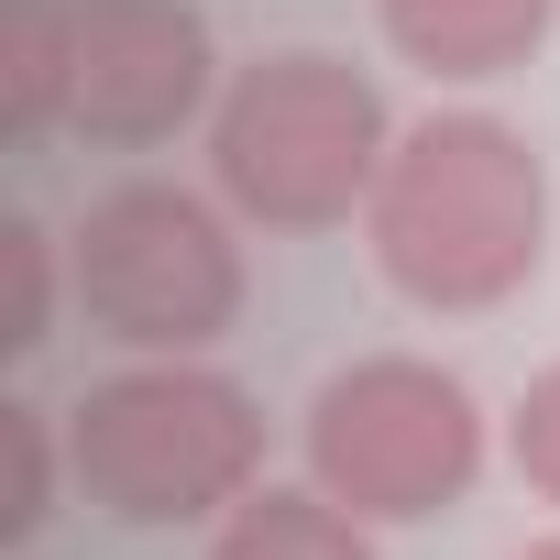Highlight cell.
<instances>
[{
	"label": "cell",
	"instance_id": "cell-1",
	"mask_svg": "<svg viewBox=\"0 0 560 560\" xmlns=\"http://www.w3.org/2000/svg\"><path fill=\"white\" fill-rule=\"evenodd\" d=\"M363 242H374V275L429 319L505 308L549 264V165L494 110H429L396 132L363 198Z\"/></svg>",
	"mask_w": 560,
	"mask_h": 560
},
{
	"label": "cell",
	"instance_id": "cell-2",
	"mask_svg": "<svg viewBox=\"0 0 560 560\" xmlns=\"http://www.w3.org/2000/svg\"><path fill=\"white\" fill-rule=\"evenodd\" d=\"M396 154V121H385V89L352 67V56H319V45H287V56H253L242 78H220V110H209V187L264 220V231H330L374 198Z\"/></svg>",
	"mask_w": 560,
	"mask_h": 560
},
{
	"label": "cell",
	"instance_id": "cell-3",
	"mask_svg": "<svg viewBox=\"0 0 560 560\" xmlns=\"http://www.w3.org/2000/svg\"><path fill=\"white\" fill-rule=\"evenodd\" d=\"M67 472L121 527H198L231 516L264 472V407L209 374L198 352H143L132 374L89 385L67 418Z\"/></svg>",
	"mask_w": 560,
	"mask_h": 560
},
{
	"label": "cell",
	"instance_id": "cell-4",
	"mask_svg": "<svg viewBox=\"0 0 560 560\" xmlns=\"http://www.w3.org/2000/svg\"><path fill=\"white\" fill-rule=\"evenodd\" d=\"M298 451H308V483L330 505H352L363 527H418L483 483V407L429 352H363V363L319 374Z\"/></svg>",
	"mask_w": 560,
	"mask_h": 560
},
{
	"label": "cell",
	"instance_id": "cell-5",
	"mask_svg": "<svg viewBox=\"0 0 560 560\" xmlns=\"http://www.w3.org/2000/svg\"><path fill=\"white\" fill-rule=\"evenodd\" d=\"M67 287H78L89 330H110L121 352H209L242 319V242L198 187L132 176V187L89 198V220L67 242Z\"/></svg>",
	"mask_w": 560,
	"mask_h": 560
},
{
	"label": "cell",
	"instance_id": "cell-6",
	"mask_svg": "<svg viewBox=\"0 0 560 560\" xmlns=\"http://www.w3.org/2000/svg\"><path fill=\"white\" fill-rule=\"evenodd\" d=\"M67 121L89 143H176L220 110V45L198 0H67Z\"/></svg>",
	"mask_w": 560,
	"mask_h": 560
},
{
	"label": "cell",
	"instance_id": "cell-7",
	"mask_svg": "<svg viewBox=\"0 0 560 560\" xmlns=\"http://www.w3.org/2000/svg\"><path fill=\"white\" fill-rule=\"evenodd\" d=\"M374 23H385V45H396L418 78L483 89V78H516V67L549 45L560 0H374Z\"/></svg>",
	"mask_w": 560,
	"mask_h": 560
},
{
	"label": "cell",
	"instance_id": "cell-8",
	"mask_svg": "<svg viewBox=\"0 0 560 560\" xmlns=\"http://www.w3.org/2000/svg\"><path fill=\"white\" fill-rule=\"evenodd\" d=\"M209 560H374V527L319 483H253L231 516H209Z\"/></svg>",
	"mask_w": 560,
	"mask_h": 560
},
{
	"label": "cell",
	"instance_id": "cell-9",
	"mask_svg": "<svg viewBox=\"0 0 560 560\" xmlns=\"http://www.w3.org/2000/svg\"><path fill=\"white\" fill-rule=\"evenodd\" d=\"M67 67H78L67 0H12V12H0V132L12 143L67 121Z\"/></svg>",
	"mask_w": 560,
	"mask_h": 560
},
{
	"label": "cell",
	"instance_id": "cell-10",
	"mask_svg": "<svg viewBox=\"0 0 560 560\" xmlns=\"http://www.w3.org/2000/svg\"><path fill=\"white\" fill-rule=\"evenodd\" d=\"M0 253H12V319H0V352H45V319H56V231L45 220H0Z\"/></svg>",
	"mask_w": 560,
	"mask_h": 560
},
{
	"label": "cell",
	"instance_id": "cell-11",
	"mask_svg": "<svg viewBox=\"0 0 560 560\" xmlns=\"http://www.w3.org/2000/svg\"><path fill=\"white\" fill-rule=\"evenodd\" d=\"M0 451H12V494H0V538H34L45 527V494H56V429L45 407H0Z\"/></svg>",
	"mask_w": 560,
	"mask_h": 560
},
{
	"label": "cell",
	"instance_id": "cell-12",
	"mask_svg": "<svg viewBox=\"0 0 560 560\" xmlns=\"http://www.w3.org/2000/svg\"><path fill=\"white\" fill-rule=\"evenodd\" d=\"M505 462H516V483H527L538 505H560V363L527 374V396H516V418H505Z\"/></svg>",
	"mask_w": 560,
	"mask_h": 560
},
{
	"label": "cell",
	"instance_id": "cell-13",
	"mask_svg": "<svg viewBox=\"0 0 560 560\" xmlns=\"http://www.w3.org/2000/svg\"><path fill=\"white\" fill-rule=\"evenodd\" d=\"M516 560H560V527H549V538H527V549H516Z\"/></svg>",
	"mask_w": 560,
	"mask_h": 560
}]
</instances>
